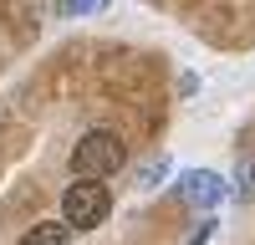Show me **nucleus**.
<instances>
[{
    "label": "nucleus",
    "mask_w": 255,
    "mask_h": 245,
    "mask_svg": "<svg viewBox=\"0 0 255 245\" xmlns=\"http://www.w3.org/2000/svg\"><path fill=\"white\" fill-rule=\"evenodd\" d=\"M179 194L194 204V210H220V204L230 199V184H225L220 174H209V169H189V174L179 179Z\"/></svg>",
    "instance_id": "nucleus-3"
},
{
    "label": "nucleus",
    "mask_w": 255,
    "mask_h": 245,
    "mask_svg": "<svg viewBox=\"0 0 255 245\" xmlns=\"http://www.w3.org/2000/svg\"><path fill=\"white\" fill-rule=\"evenodd\" d=\"M15 245H72V225H67V220H41V225H31Z\"/></svg>",
    "instance_id": "nucleus-4"
},
{
    "label": "nucleus",
    "mask_w": 255,
    "mask_h": 245,
    "mask_svg": "<svg viewBox=\"0 0 255 245\" xmlns=\"http://www.w3.org/2000/svg\"><path fill=\"white\" fill-rule=\"evenodd\" d=\"M102 5H108V0H56V15H92Z\"/></svg>",
    "instance_id": "nucleus-7"
},
{
    "label": "nucleus",
    "mask_w": 255,
    "mask_h": 245,
    "mask_svg": "<svg viewBox=\"0 0 255 245\" xmlns=\"http://www.w3.org/2000/svg\"><path fill=\"white\" fill-rule=\"evenodd\" d=\"M128 163V143L113 133V128H92L77 138L72 148V174H87V179H113Z\"/></svg>",
    "instance_id": "nucleus-1"
},
{
    "label": "nucleus",
    "mask_w": 255,
    "mask_h": 245,
    "mask_svg": "<svg viewBox=\"0 0 255 245\" xmlns=\"http://www.w3.org/2000/svg\"><path fill=\"white\" fill-rule=\"evenodd\" d=\"M235 199H240V204H255V158L240 163V174H235Z\"/></svg>",
    "instance_id": "nucleus-5"
},
{
    "label": "nucleus",
    "mask_w": 255,
    "mask_h": 245,
    "mask_svg": "<svg viewBox=\"0 0 255 245\" xmlns=\"http://www.w3.org/2000/svg\"><path fill=\"white\" fill-rule=\"evenodd\" d=\"M108 215H113V189L102 179L77 174V184H67V194H61V220L72 230H97Z\"/></svg>",
    "instance_id": "nucleus-2"
},
{
    "label": "nucleus",
    "mask_w": 255,
    "mask_h": 245,
    "mask_svg": "<svg viewBox=\"0 0 255 245\" xmlns=\"http://www.w3.org/2000/svg\"><path fill=\"white\" fill-rule=\"evenodd\" d=\"M168 174V158H153V163H143L138 169V189H158V179Z\"/></svg>",
    "instance_id": "nucleus-6"
}]
</instances>
